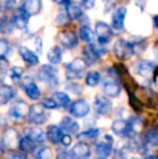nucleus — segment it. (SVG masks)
Masks as SVG:
<instances>
[{
	"label": "nucleus",
	"instance_id": "1",
	"mask_svg": "<svg viewBox=\"0 0 158 159\" xmlns=\"http://www.w3.org/2000/svg\"><path fill=\"white\" fill-rule=\"evenodd\" d=\"M38 79L42 81L48 88L54 89L59 84V79H57V70L52 65H43L38 70Z\"/></svg>",
	"mask_w": 158,
	"mask_h": 159
},
{
	"label": "nucleus",
	"instance_id": "2",
	"mask_svg": "<svg viewBox=\"0 0 158 159\" xmlns=\"http://www.w3.org/2000/svg\"><path fill=\"white\" fill-rule=\"evenodd\" d=\"M88 63L84 59H75L73 62L66 65L65 68V75L66 78L70 80L79 79L82 77L84 71L87 70Z\"/></svg>",
	"mask_w": 158,
	"mask_h": 159
},
{
	"label": "nucleus",
	"instance_id": "3",
	"mask_svg": "<svg viewBox=\"0 0 158 159\" xmlns=\"http://www.w3.org/2000/svg\"><path fill=\"white\" fill-rule=\"evenodd\" d=\"M30 106L23 100H17L11 104L10 108H9L8 115L14 121H19V120L23 119V118H27L28 113H29Z\"/></svg>",
	"mask_w": 158,
	"mask_h": 159
},
{
	"label": "nucleus",
	"instance_id": "4",
	"mask_svg": "<svg viewBox=\"0 0 158 159\" xmlns=\"http://www.w3.org/2000/svg\"><path fill=\"white\" fill-rule=\"evenodd\" d=\"M114 53L116 57L121 61L129 60L134 54V48L130 41L124 39H118L114 44Z\"/></svg>",
	"mask_w": 158,
	"mask_h": 159
},
{
	"label": "nucleus",
	"instance_id": "5",
	"mask_svg": "<svg viewBox=\"0 0 158 159\" xmlns=\"http://www.w3.org/2000/svg\"><path fill=\"white\" fill-rule=\"evenodd\" d=\"M46 107L43 104H34L30 106L29 113L27 116V120L29 124L34 126H40V125L46 124L47 121V114L44 111Z\"/></svg>",
	"mask_w": 158,
	"mask_h": 159
},
{
	"label": "nucleus",
	"instance_id": "6",
	"mask_svg": "<svg viewBox=\"0 0 158 159\" xmlns=\"http://www.w3.org/2000/svg\"><path fill=\"white\" fill-rule=\"evenodd\" d=\"M20 140L19 138V132L16 131L13 128H8L3 131L1 136V146H2V151L4 148H8L10 151H13L17 147V145L20 144Z\"/></svg>",
	"mask_w": 158,
	"mask_h": 159
},
{
	"label": "nucleus",
	"instance_id": "7",
	"mask_svg": "<svg viewBox=\"0 0 158 159\" xmlns=\"http://www.w3.org/2000/svg\"><path fill=\"white\" fill-rule=\"evenodd\" d=\"M68 111L72 116L76 118H84L90 113V105L88 104L86 100H77L75 102H73L70 105Z\"/></svg>",
	"mask_w": 158,
	"mask_h": 159
},
{
	"label": "nucleus",
	"instance_id": "8",
	"mask_svg": "<svg viewBox=\"0 0 158 159\" xmlns=\"http://www.w3.org/2000/svg\"><path fill=\"white\" fill-rule=\"evenodd\" d=\"M95 35H97V41L107 44L113 38V30L108 24L104 22H97L95 24Z\"/></svg>",
	"mask_w": 158,
	"mask_h": 159
},
{
	"label": "nucleus",
	"instance_id": "9",
	"mask_svg": "<svg viewBox=\"0 0 158 159\" xmlns=\"http://www.w3.org/2000/svg\"><path fill=\"white\" fill-rule=\"evenodd\" d=\"M93 106H94V111H97L99 115L106 116L112 111L113 104L106 96L103 95H97L93 102Z\"/></svg>",
	"mask_w": 158,
	"mask_h": 159
},
{
	"label": "nucleus",
	"instance_id": "10",
	"mask_svg": "<svg viewBox=\"0 0 158 159\" xmlns=\"http://www.w3.org/2000/svg\"><path fill=\"white\" fill-rule=\"evenodd\" d=\"M29 16L30 15L27 13V11L23 8V7H20L13 13V19L12 22L14 24V26L19 30H23L27 27L28 25V21H29Z\"/></svg>",
	"mask_w": 158,
	"mask_h": 159
},
{
	"label": "nucleus",
	"instance_id": "11",
	"mask_svg": "<svg viewBox=\"0 0 158 159\" xmlns=\"http://www.w3.org/2000/svg\"><path fill=\"white\" fill-rule=\"evenodd\" d=\"M112 131L118 136H128L132 133L133 127L130 121L124 119H116L112 125Z\"/></svg>",
	"mask_w": 158,
	"mask_h": 159
},
{
	"label": "nucleus",
	"instance_id": "12",
	"mask_svg": "<svg viewBox=\"0 0 158 159\" xmlns=\"http://www.w3.org/2000/svg\"><path fill=\"white\" fill-rule=\"evenodd\" d=\"M70 155L72 159H89L91 156V151L89 145L86 142H79L73 146L70 151Z\"/></svg>",
	"mask_w": 158,
	"mask_h": 159
},
{
	"label": "nucleus",
	"instance_id": "13",
	"mask_svg": "<svg viewBox=\"0 0 158 159\" xmlns=\"http://www.w3.org/2000/svg\"><path fill=\"white\" fill-rule=\"evenodd\" d=\"M155 69V64L152 61L147 60H140L134 65V70L139 76L144 78H148L153 75Z\"/></svg>",
	"mask_w": 158,
	"mask_h": 159
},
{
	"label": "nucleus",
	"instance_id": "14",
	"mask_svg": "<svg viewBox=\"0 0 158 159\" xmlns=\"http://www.w3.org/2000/svg\"><path fill=\"white\" fill-rule=\"evenodd\" d=\"M59 41L61 46L65 49H74L78 44V37L74 32L64 30V32L60 33Z\"/></svg>",
	"mask_w": 158,
	"mask_h": 159
},
{
	"label": "nucleus",
	"instance_id": "15",
	"mask_svg": "<svg viewBox=\"0 0 158 159\" xmlns=\"http://www.w3.org/2000/svg\"><path fill=\"white\" fill-rule=\"evenodd\" d=\"M22 87H23L26 95L29 98H32V100H35V101L38 100L40 98V95H41L39 88L37 87V84H35L34 80L30 77H25L22 80Z\"/></svg>",
	"mask_w": 158,
	"mask_h": 159
},
{
	"label": "nucleus",
	"instance_id": "16",
	"mask_svg": "<svg viewBox=\"0 0 158 159\" xmlns=\"http://www.w3.org/2000/svg\"><path fill=\"white\" fill-rule=\"evenodd\" d=\"M127 9L120 7L116 9L112 16V27L116 30H122L124 28V19H126Z\"/></svg>",
	"mask_w": 158,
	"mask_h": 159
},
{
	"label": "nucleus",
	"instance_id": "17",
	"mask_svg": "<svg viewBox=\"0 0 158 159\" xmlns=\"http://www.w3.org/2000/svg\"><path fill=\"white\" fill-rule=\"evenodd\" d=\"M60 127L64 132L68 134H78L79 132V124L70 117H63L60 122Z\"/></svg>",
	"mask_w": 158,
	"mask_h": 159
},
{
	"label": "nucleus",
	"instance_id": "18",
	"mask_svg": "<svg viewBox=\"0 0 158 159\" xmlns=\"http://www.w3.org/2000/svg\"><path fill=\"white\" fill-rule=\"evenodd\" d=\"M103 92L110 98H117L121 92V88L115 80H105L103 82Z\"/></svg>",
	"mask_w": 158,
	"mask_h": 159
},
{
	"label": "nucleus",
	"instance_id": "19",
	"mask_svg": "<svg viewBox=\"0 0 158 159\" xmlns=\"http://www.w3.org/2000/svg\"><path fill=\"white\" fill-rule=\"evenodd\" d=\"M63 130L61 127H57L55 125H51L47 130V139L53 144H60L63 138Z\"/></svg>",
	"mask_w": 158,
	"mask_h": 159
},
{
	"label": "nucleus",
	"instance_id": "20",
	"mask_svg": "<svg viewBox=\"0 0 158 159\" xmlns=\"http://www.w3.org/2000/svg\"><path fill=\"white\" fill-rule=\"evenodd\" d=\"M20 55L22 57L25 63L29 65H37L39 63V59L37 54L33 52L32 50H29L27 47H21L20 48Z\"/></svg>",
	"mask_w": 158,
	"mask_h": 159
},
{
	"label": "nucleus",
	"instance_id": "21",
	"mask_svg": "<svg viewBox=\"0 0 158 159\" xmlns=\"http://www.w3.org/2000/svg\"><path fill=\"white\" fill-rule=\"evenodd\" d=\"M26 135L29 136L32 140H34L36 143H43L46 141L47 134L43 132V130L39 127H32L26 130Z\"/></svg>",
	"mask_w": 158,
	"mask_h": 159
},
{
	"label": "nucleus",
	"instance_id": "22",
	"mask_svg": "<svg viewBox=\"0 0 158 159\" xmlns=\"http://www.w3.org/2000/svg\"><path fill=\"white\" fill-rule=\"evenodd\" d=\"M15 96V91L9 84H2L0 88V104L6 105Z\"/></svg>",
	"mask_w": 158,
	"mask_h": 159
},
{
	"label": "nucleus",
	"instance_id": "23",
	"mask_svg": "<svg viewBox=\"0 0 158 159\" xmlns=\"http://www.w3.org/2000/svg\"><path fill=\"white\" fill-rule=\"evenodd\" d=\"M22 7L32 16V15L38 14L40 11H41V7H42L41 0H24Z\"/></svg>",
	"mask_w": 158,
	"mask_h": 159
},
{
	"label": "nucleus",
	"instance_id": "24",
	"mask_svg": "<svg viewBox=\"0 0 158 159\" xmlns=\"http://www.w3.org/2000/svg\"><path fill=\"white\" fill-rule=\"evenodd\" d=\"M95 151L99 157L102 158H107L108 156H111L113 152V146L111 142H106V141H102L99 142L95 145Z\"/></svg>",
	"mask_w": 158,
	"mask_h": 159
},
{
	"label": "nucleus",
	"instance_id": "25",
	"mask_svg": "<svg viewBox=\"0 0 158 159\" xmlns=\"http://www.w3.org/2000/svg\"><path fill=\"white\" fill-rule=\"evenodd\" d=\"M35 159H52L53 152L49 146L44 145H37L35 151L33 152Z\"/></svg>",
	"mask_w": 158,
	"mask_h": 159
},
{
	"label": "nucleus",
	"instance_id": "26",
	"mask_svg": "<svg viewBox=\"0 0 158 159\" xmlns=\"http://www.w3.org/2000/svg\"><path fill=\"white\" fill-rule=\"evenodd\" d=\"M36 142L34 140L29 138V136L25 135L24 138H22L20 140V144H19V148L21 152L28 154V153H33L36 148Z\"/></svg>",
	"mask_w": 158,
	"mask_h": 159
},
{
	"label": "nucleus",
	"instance_id": "27",
	"mask_svg": "<svg viewBox=\"0 0 158 159\" xmlns=\"http://www.w3.org/2000/svg\"><path fill=\"white\" fill-rule=\"evenodd\" d=\"M66 13L70 20H79L82 16V10L78 3L70 2L66 6Z\"/></svg>",
	"mask_w": 158,
	"mask_h": 159
},
{
	"label": "nucleus",
	"instance_id": "28",
	"mask_svg": "<svg viewBox=\"0 0 158 159\" xmlns=\"http://www.w3.org/2000/svg\"><path fill=\"white\" fill-rule=\"evenodd\" d=\"M144 144L148 148L158 146V132L155 130H148L144 135Z\"/></svg>",
	"mask_w": 158,
	"mask_h": 159
},
{
	"label": "nucleus",
	"instance_id": "29",
	"mask_svg": "<svg viewBox=\"0 0 158 159\" xmlns=\"http://www.w3.org/2000/svg\"><path fill=\"white\" fill-rule=\"evenodd\" d=\"M99 135H100V130L97 128H90V129L77 134V139L82 141V142H86V141L94 140Z\"/></svg>",
	"mask_w": 158,
	"mask_h": 159
},
{
	"label": "nucleus",
	"instance_id": "30",
	"mask_svg": "<svg viewBox=\"0 0 158 159\" xmlns=\"http://www.w3.org/2000/svg\"><path fill=\"white\" fill-rule=\"evenodd\" d=\"M62 55H63V52H62L61 48L55 46L49 50L47 57H48V61L51 64H59L62 61Z\"/></svg>",
	"mask_w": 158,
	"mask_h": 159
},
{
	"label": "nucleus",
	"instance_id": "31",
	"mask_svg": "<svg viewBox=\"0 0 158 159\" xmlns=\"http://www.w3.org/2000/svg\"><path fill=\"white\" fill-rule=\"evenodd\" d=\"M53 98L56 101L59 107H67L70 103V98L68 94H66L65 92H54L53 93Z\"/></svg>",
	"mask_w": 158,
	"mask_h": 159
},
{
	"label": "nucleus",
	"instance_id": "32",
	"mask_svg": "<svg viewBox=\"0 0 158 159\" xmlns=\"http://www.w3.org/2000/svg\"><path fill=\"white\" fill-rule=\"evenodd\" d=\"M101 81V75H100L99 71H89L87 74V77H86V84L87 86L89 87H97V84H100Z\"/></svg>",
	"mask_w": 158,
	"mask_h": 159
},
{
	"label": "nucleus",
	"instance_id": "33",
	"mask_svg": "<svg viewBox=\"0 0 158 159\" xmlns=\"http://www.w3.org/2000/svg\"><path fill=\"white\" fill-rule=\"evenodd\" d=\"M79 37L84 42H92L94 39V33L89 26H81L79 30Z\"/></svg>",
	"mask_w": 158,
	"mask_h": 159
},
{
	"label": "nucleus",
	"instance_id": "34",
	"mask_svg": "<svg viewBox=\"0 0 158 159\" xmlns=\"http://www.w3.org/2000/svg\"><path fill=\"white\" fill-rule=\"evenodd\" d=\"M90 50L94 53L97 57H101L102 55L106 54L107 53V48H106V44L105 43H101V42L97 41V43L95 42H92V43L89 46Z\"/></svg>",
	"mask_w": 158,
	"mask_h": 159
},
{
	"label": "nucleus",
	"instance_id": "35",
	"mask_svg": "<svg viewBox=\"0 0 158 159\" xmlns=\"http://www.w3.org/2000/svg\"><path fill=\"white\" fill-rule=\"evenodd\" d=\"M23 68L22 67H12V68L8 69V75L10 76V78L13 81H17V80L21 79L22 75H23Z\"/></svg>",
	"mask_w": 158,
	"mask_h": 159
},
{
	"label": "nucleus",
	"instance_id": "36",
	"mask_svg": "<svg viewBox=\"0 0 158 159\" xmlns=\"http://www.w3.org/2000/svg\"><path fill=\"white\" fill-rule=\"evenodd\" d=\"M11 52H12V49H11L9 41L4 38H1L0 39V54L3 57H8L11 54Z\"/></svg>",
	"mask_w": 158,
	"mask_h": 159
},
{
	"label": "nucleus",
	"instance_id": "37",
	"mask_svg": "<svg viewBox=\"0 0 158 159\" xmlns=\"http://www.w3.org/2000/svg\"><path fill=\"white\" fill-rule=\"evenodd\" d=\"M13 22H10L7 17H2L1 20V25H0V30L2 34H10L13 30Z\"/></svg>",
	"mask_w": 158,
	"mask_h": 159
},
{
	"label": "nucleus",
	"instance_id": "38",
	"mask_svg": "<svg viewBox=\"0 0 158 159\" xmlns=\"http://www.w3.org/2000/svg\"><path fill=\"white\" fill-rule=\"evenodd\" d=\"M84 57H86V62L88 64L97 63V61L100 59L99 57H97V55H95L94 53H93L92 51L90 50V48L84 49Z\"/></svg>",
	"mask_w": 158,
	"mask_h": 159
},
{
	"label": "nucleus",
	"instance_id": "39",
	"mask_svg": "<svg viewBox=\"0 0 158 159\" xmlns=\"http://www.w3.org/2000/svg\"><path fill=\"white\" fill-rule=\"evenodd\" d=\"M66 90L74 93V94H81L82 87H81V84H77V82H70V84L66 86Z\"/></svg>",
	"mask_w": 158,
	"mask_h": 159
},
{
	"label": "nucleus",
	"instance_id": "40",
	"mask_svg": "<svg viewBox=\"0 0 158 159\" xmlns=\"http://www.w3.org/2000/svg\"><path fill=\"white\" fill-rule=\"evenodd\" d=\"M42 104H43V106L46 107L47 109H54V108H56V107H59L56 101L53 98V96H52V98H43V101H42Z\"/></svg>",
	"mask_w": 158,
	"mask_h": 159
},
{
	"label": "nucleus",
	"instance_id": "41",
	"mask_svg": "<svg viewBox=\"0 0 158 159\" xmlns=\"http://www.w3.org/2000/svg\"><path fill=\"white\" fill-rule=\"evenodd\" d=\"M129 103H130V105L132 106L133 109H135V111H141V104H140L138 98L133 94H130V96H129Z\"/></svg>",
	"mask_w": 158,
	"mask_h": 159
},
{
	"label": "nucleus",
	"instance_id": "42",
	"mask_svg": "<svg viewBox=\"0 0 158 159\" xmlns=\"http://www.w3.org/2000/svg\"><path fill=\"white\" fill-rule=\"evenodd\" d=\"M8 159H27L26 153H17V152H11L8 155Z\"/></svg>",
	"mask_w": 158,
	"mask_h": 159
},
{
	"label": "nucleus",
	"instance_id": "43",
	"mask_svg": "<svg viewBox=\"0 0 158 159\" xmlns=\"http://www.w3.org/2000/svg\"><path fill=\"white\" fill-rule=\"evenodd\" d=\"M0 69H1L2 76L4 75L7 69H9V62L7 61V57H3V55L0 57Z\"/></svg>",
	"mask_w": 158,
	"mask_h": 159
},
{
	"label": "nucleus",
	"instance_id": "44",
	"mask_svg": "<svg viewBox=\"0 0 158 159\" xmlns=\"http://www.w3.org/2000/svg\"><path fill=\"white\" fill-rule=\"evenodd\" d=\"M104 1V8H105V12H110L111 10L115 8L116 6V0H103Z\"/></svg>",
	"mask_w": 158,
	"mask_h": 159
},
{
	"label": "nucleus",
	"instance_id": "45",
	"mask_svg": "<svg viewBox=\"0 0 158 159\" xmlns=\"http://www.w3.org/2000/svg\"><path fill=\"white\" fill-rule=\"evenodd\" d=\"M15 4V0H1L2 10H9Z\"/></svg>",
	"mask_w": 158,
	"mask_h": 159
},
{
	"label": "nucleus",
	"instance_id": "46",
	"mask_svg": "<svg viewBox=\"0 0 158 159\" xmlns=\"http://www.w3.org/2000/svg\"><path fill=\"white\" fill-rule=\"evenodd\" d=\"M72 143V138L68 133H64L63 134V138H62L61 141V144L64 145V146H68V145Z\"/></svg>",
	"mask_w": 158,
	"mask_h": 159
},
{
	"label": "nucleus",
	"instance_id": "47",
	"mask_svg": "<svg viewBox=\"0 0 158 159\" xmlns=\"http://www.w3.org/2000/svg\"><path fill=\"white\" fill-rule=\"evenodd\" d=\"M95 1H97V0H81L82 6H84L86 9L93 8V7H94V4H95Z\"/></svg>",
	"mask_w": 158,
	"mask_h": 159
},
{
	"label": "nucleus",
	"instance_id": "48",
	"mask_svg": "<svg viewBox=\"0 0 158 159\" xmlns=\"http://www.w3.org/2000/svg\"><path fill=\"white\" fill-rule=\"evenodd\" d=\"M113 159H126V156L121 151H115L113 154Z\"/></svg>",
	"mask_w": 158,
	"mask_h": 159
},
{
	"label": "nucleus",
	"instance_id": "49",
	"mask_svg": "<svg viewBox=\"0 0 158 159\" xmlns=\"http://www.w3.org/2000/svg\"><path fill=\"white\" fill-rule=\"evenodd\" d=\"M72 157H70V154L65 153V152H61V153H59L56 155V157H55V159H70Z\"/></svg>",
	"mask_w": 158,
	"mask_h": 159
},
{
	"label": "nucleus",
	"instance_id": "50",
	"mask_svg": "<svg viewBox=\"0 0 158 159\" xmlns=\"http://www.w3.org/2000/svg\"><path fill=\"white\" fill-rule=\"evenodd\" d=\"M53 1L59 4H66V6H67L68 3H70V0H53Z\"/></svg>",
	"mask_w": 158,
	"mask_h": 159
},
{
	"label": "nucleus",
	"instance_id": "51",
	"mask_svg": "<svg viewBox=\"0 0 158 159\" xmlns=\"http://www.w3.org/2000/svg\"><path fill=\"white\" fill-rule=\"evenodd\" d=\"M36 42H37V47H38V50L40 51L41 50V39H40V38H37Z\"/></svg>",
	"mask_w": 158,
	"mask_h": 159
},
{
	"label": "nucleus",
	"instance_id": "52",
	"mask_svg": "<svg viewBox=\"0 0 158 159\" xmlns=\"http://www.w3.org/2000/svg\"><path fill=\"white\" fill-rule=\"evenodd\" d=\"M154 26H155V28L158 30V15H155L154 16Z\"/></svg>",
	"mask_w": 158,
	"mask_h": 159
},
{
	"label": "nucleus",
	"instance_id": "53",
	"mask_svg": "<svg viewBox=\"0 0 158 159\" xmlns=\"http://www.w3.org/2000/svg\"><path fill=\"white\" fill-rule=\"evenodd\" d=\"M146 159H158V158L154 155H148V156H146Z\"/></svg>",
	"mask_w": 158,
	"mask_h": 159
},
{
	"label": "nucleus",
	"instance_id": "54",
	"mask_svg": "<svg viewBox=\"0 0 158 159\" xmlns=\"http://www.w3.org/2000/svg\"><path fill=\"white\" fill-rule=\"evenodd\" d=\"M97 159H106V158H102V157H99V156H97Z\"/></svg>",
	"mask_w": 158,
	"mask_h": 159
},
{
	"label": "nucleus",
	"instance_id": "55",
	"mask_svg": "<svg viewBox=\"0 0 158 159\" xmlns=\"http://www.w3.org/2000/svg\"><path fill=\"white\" fill-rule=\"evenodd\" d=\"M132 159H140V158H132Z\"/></svg>",
	"mask_w": 158,
	"mask_h": 159
}]
</instances>
